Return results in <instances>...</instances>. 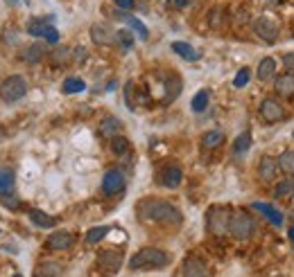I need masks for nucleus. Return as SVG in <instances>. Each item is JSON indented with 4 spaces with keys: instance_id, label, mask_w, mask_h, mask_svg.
<instances>
[{
    "instance_id": "9b49d317",
    "label": "nucleus",
    "mask_w": 294,
    "mask_h": 277,
    "mask_svg": "<svg viewBox=\"0 0 294 277\" xmlns=\"http://www.w3.org/2000/svg\"><path fill=\"white\" fill-rule=\"evenodd\" d=\"M181 178H184V172H181L179 164H170V167H165V169H163V174H161V183L165 185L167 189L179 187Z\"/></svg>"
},
{
    "instance_id": "7ed1b4c3",
    "label": "nucleus",
    "mask_w": 294,
    "mask_h": 277,
    "mask_svg": "<svg viewBox=\"0 0 294 277\" xmlns=\"http://www.w3.org/2000/svg\"><path fill=\"white\" fill-rule=\"evenodd\" d=\"M231 218H233V212H231V207H226V205H213L208 210V214H206V228H208V232H213V235L222 237L224 232H229Z\"/></svg>"
},
{
    "instance_id": "79ce46f5",
    "label": "nucleus",
    "mask_w": 294,
    "mask_h": 277,
    "mask_svg": "<svg viewBox=\"0 0 294 277\" xmlns=\"http://www.w3.org/2000/svg\"><path fill=\"white\" fill-rule=\"evenodd\" d=\"M287 235H290V239L294 241V228H292V230H290V232H287Z\"/></svg>"
},
{
    "instance_id": "1a4fd4ad",
    "label": "nucleus",
    "mask_w": 294,
    "mask_h": 277,
    "mask_svg": "<svg viewBox=\"0 0 294 277\" xmlns=\"http://www.w3.org/2000/svg\"><path fill=\"white\" fill-rule=\"evenodd\" d=\"M73 244H75V237L70 235V232H66V230L52 232V235L48 237V241H46V246L50 248V250H68Z\"/></svg>"
},
{
    "instance_id": "20e7f679",
    "label": "nucleus",
    "mask_w": 294,
    "mask_h": 277,
    "mask_svg": "<svg viewBox=\"0 0 294 277\" xmlns=\"http://www.w3.org/2000/svg\"><path fill=\"white\" fill-rule=\"evenodd\" d=\"M25 92H27V81H25V77H21V75L7 77V79L0 84V97H3V101H7V104L18 101L21 97H25Z\"/></svg>"
},
{
    "instance_id": "6e6552de",
    "label": "nucleus",
    "mask_w": 294,
    "mask_h": 277,
    "mask_svg": "<svg viewBox=\"0 0 294 277\" xmlns=\"http://www.w3.org/2000/svg\"><path fill=\"white\" fill-rule=\"evenodd\" d=\"M124 189V176L118 172V169H111V172L104 174V181H102V192L107 196H115Z\"/></svg>"
},
{
    "instance_id": "cd10ccee",
    "label": "nucleus",
    "mask_w": 294,
    "mask_h": 277,
    "mask_svg": "<svg viewBox=\"0 0 294 277\" xmlns=\"http://www.w3.org/2000/svg\"><path fill=\"white\" fill-rule=\"evenodd\" d=\"M91 36H93V41H95V43H111L113 34H111L104 25H95L93 30H91Z\"/></svg>"
},
{
    "instance_id": "37998d69",
    "label": "nucleus",
    "mask_w": 294,
    "mask_h": 277,
    "mask_svg": "<svg viewBox=\"0 0 294 277\" xmlns=\"http://www.w3.org/2000/svg\"><path fill=\"white\" fill-rule=\"evenodd\" d=\"M34 277H50V275H41V273H36Z\"/></svg>"
},
{
    "instance_id": "a19ab883",
    "label": "nucleus",
    "mask_w": 294,
    "mask_h": 277,
    "mask_svg": "<svg viewBox=\"0 0 294 277\" xmlns=\"http://www.w3.org/2000/svg\"><path fill=\"white\" fill-rule=\"evenodd\" d=\"M7 5H25V3H30V0H5Z\"/></svg>"
},
{
    "instance_id": "ddd939ff",
    "label": "nucleus",
    "mask_w": 294,
    "mask_h": 277,
    "mask_svg": "<svg viewBox=\"0 0 294 277\" xmlns=\"http://www.w3.org/2000/svg\"><path fill=\"white\" fill-rule=\"evenodd\" d=\"M14 187H16L14 169H0V198L14 196Z\"/></svg>"
},
{
    "instance_id": "39448f33",
    "label": "nucleus",
    "mask_w": 294,
    "mask_h": 277,
    "mask_svg": "<svg viewBox=\"0 0 294 277\" xmlns=\"http://www.w3.org/2000/svg\"><path fill=\"white\" fill-rule=\"evenodd\" d=\"M254 218L247 214V212H235L233 218H231V235L235 237V239H240V241H247L249 237L254 235Z\"/></svg>"
},
{
    "instance_id": "6ab92c4d",
    "label": "nucleus",
    "mask_w": 294,
    "mask_h": 277,
    "mask_svg": "<svg viewBox=\"0 0 294 277\" xmlns=\"http://www.w3.org/2000/svg\"><path fill=\"white\" fill-rule=\"evenodd\" d=\"M274 72H276V59L274 57H265L258 66V79H272Z\"/></svg>"
},
{
    "instance_id": "c9c22d12",
    "label": "nucleus",
    "mask_w": 294,
    "mask_h": 277,
    "mask_svg": "<svg viewBox=\"0 0 294 277\" xmlns=\"http://www.w3.org/2000/svg\"><path fill=\"white\" fill-rule=\"evenodd\" d=\"M283 66H285V70L294 75V52H287L285 57H283Z\"/></svg>"
},
{
    "instance_id": "9d476101",
    "label": "nucleus",
    "mask_w": 294,
    "mask_h": 277,
    "mask_svg": "<svg viewBox=\"0 0 294 277\" xmlns=\"http://www.w3.org/2000/svg\"><path fill=\"white\" fill-rule=\"evenodd\" d=\"M283 108L281 104H278L276 99H265L263 104H260V118L265 120V122H278V120H283Z\"/></svg>"
},
{
    "instance_id": "72a5a7b5",
    "label": "nucleus",
    "mask_w": 294,
    "mask_h": 277,
    "mask_svg": "<svg viewBox=\"0 0 294 277\" xmlns=\"http://www.w3.org/2000/svg\"><path fill=\"white\" fill-rule=\"evenodd\" d=\"M115 38L120 41V45L124 47V50H129V47L134 45V36L129 32H124V30H120V32H115Z\"/></svg>"
},
{
    "instance_id": "f704fd0d",
    "label": "nucleus",
    "mask_w": 294,
    "mask_h": 277,
    "mask_svg": "<svg viewBox=\"0 0 294 277\" xmlns=\"http://www.w3.org/2000/svg\"><path fill=\"white\" fill-rule=\"evenodd\" d=\"M127 23H129V25H132V30H134V32H136V34H138V36H141V38H143V41H145V38L149 36V34H147V30H145V25H143V23H141V21H138V18H129V21H127Z\"/></svg>"
},
{
    "instance_id": "e433bc0d",
    "label": "nucleus",
    "mask_w": 294,
    "mask_h": 277,
    "mask_svg": "<svg viewBox=\"0 0 294 277\" xmlns=\"http://www.w3.org/2000/svg\"><path fill=\"white\" fill-rule=\"evenodd\" d=\"M52 59H55V63H64L66 59H68V50H66V47H61V50H57L55 54H52Z\"/></svg>"
},
{
    "instance_id": "412c9836",
    "label": "nucleus",
    "mask_w": 294,
    "mask_h": 277,
    "mask_svg": "<svg viewBox=\"0 0 294 277\" xmlns=\"http://www.w3.org/2000/svg\"><path fill=\"white\" fill-rule=\"evenodd\" d=\"M43 54H46V50H43V45L41 43H32L30 47H27L25 52H23V61L25 63H38V61H43Z\"/></svg>"
},
{
    "instance_id": "c03bdc74",
    "label": "nucleus",
    "mask_w": 294,
    "mask_h": 277,
    "mask_svg": "<svg viewBox=\"0 0 294 277\" xmlns=\"http://www.w3.org/2000/svg\"><path fill=\"white\" fill-rule=\"evenodd\" d=\"M14 277H23V275H14Z\"/></svg>"
},
{
    "instance_id": "dca6fc26",
    "label": "nucleus",
    "mask_w": 294,
    "mask_h": 277,
    "mask_svg": "<svg viewBox=\"0 0 294 277\" xmlns=\"http://www.w3.org/2000/svg\"><path fill=\"white\" fill-rule=\"evenodd\" d=\"M274 90L278 92L281 97H292L294 95V75H281L276 79V84H274Z\"/></svg>"
},
{
    "instance_id": "7c9ffc66",
    "label": "nucleus",
    "mask_w": 294,
    "mask_h": 277,
    "mask_svg": "<svg viewBox=\"0 0 294 277\" xmlns=\"http://www.w3.org/2000/svg\"><path fill=\"white\" fill-rule=\"evenodd\" d=\"M52 25H48L46 21H32L30 25H27V32L32 34V36H46V32L50 30Z\"/></svg>"
},
{
    "instance_id": "393cba45",
    "label": "nucleus",
    "mask_w": 294,
    "mask_h": 277,
    "mask_svg": "<svg viewBox=\"0 0 294 277\" xmlns=\"http://www.w3.org/2000/svg\"><path fill=\"white\" fill-rule=\"evenodd\" d=\"M111 151H113L115 155H127L129 151H132V144H129V140H127V138L118 135V138L111 140Z\"/></svg>"
},
{
    "instance_id": "0eeeda50",
    "label": "nucleus",
    "mask_w": 294,
    "mask_h": 277,
    "mask_svg": "<svg viewBox=\"0 0 294 277\" xmlns=\"http://www.w3.org/2000/svg\"><path fill=\"white\" fill-rule=\"evenodd\" d=\"M254 30H256V34L263 41H267V43H274L276 41V36H278V25L272 21L269 16H260L256 23H254Z\"/></svg>"
},
{
    "instance_id": "aec40b11",
    "label": "nucleus",
    "mask_w": 294,
    "mask_h": 277,
    "mask_svg": "<svg viewBox=\"0 0 294 277\" xmlns=\"http://www.w3.org/2000/svg\"><path fill=\"white\" fill-rule=\"evenodd\" d=\"M30 221L34 223L36 228H52L57 223V218L46 214V212H41V210H30Z\"/></svg>"
},
{
    "instance_id": "2eb2a0df",
    "label": "nucleus",
    "mask_w": 294,
    "mask_h": 277,
    "mask_svg": "<svg viewBox=\"0 0 294 277\" xmlns=\"http://www.w3.org/2000/svg\"><path fill=\"white\" fill-rule=\"evenodd\" d=\"M120 131H122V122H120L118 118H113V115L104 118L102 124H100V133H102L104 138H118Z\"/></svg>"
},
{
    "instance_id": "c85d7f7f",
    "label": "nucleus",
    "mask_w": 294,
    "mask_h": 277,
    "mask_svg": "<svg viewBox=\"0 0 294 277\" xmlns=\"http://www.w3.org/2000/svg\"><path fill=\"white\" fill-rule=\"evenodd\" d=\"M179 92H181V81H179V77H172V79L165 84V101L177 99V95H179Z\"/></svg>"
},
{
    "instance_id": "4c0bfd02",
    "label": "nucleus",
    "mask_w": 294,
    "mask_h": 277,
    "mask_svg": "<svg viewBox=\"0 0 294 277\" xmlns=\"http://www.w3.org/2000/svg\"><path fill=\"white\" fill-rule=\"evenodd\" d=\"M43 38H46L48 43H59V32H57L55 27H50V30L46 32V36H43Z\"/></svg>"
},
{
    "instance_id": "473e14b6",
    "label": "nucleus",
    "mask_w": 294,
    "mask_h": 277,
    "mask_svg": "<svg viewBox=\"0 0 294 277\" xmlns=\"http://www.w3.org/2000/svg\"><path fill=\"white\" fill-rule=\"evenodd\" d=\"M292 189H294V181H292V178H287V181H283V183L276 185L274 194H276V196H287V194H290Z\"/></svg>"
},
{
    "instance_id": "bb28decb",
    "label": "nucleus",
    "mask_w": 294,
    "mask_h": 277,
    "mask_svg": "<svg viewBox=\"0 0 294 277\" xmlns=\"http://www.w3.org/2000/svg\"><path fill=\"white\" fill-rule=\"evenodd\" d=\"M107 235H109V228L107 226H102V228H91V230L86 232V244L95 246L98 241H102Z\"/></svg>"
},
{
    "instance_id": "a878e982",
    "label": "nucleus",
    "mask_w": 294,
    "mask_h": 277,
    "mask_svg": "<svg viewBox=\"0 0 294 277\" xmlns=\"http://www.w3.org/2000/svg\"><path fill=\"white\" fill-rule=\"evenodd\" d=\"M208 90H199L195 97H192L190 101V108L195 110V113H201V110H206V106H208Z\"/></svg>"
},
{
    "instance_id": "2f4dec72",
    "label": "nucleus",
    "mask_w": 294,
    "mask_h": 277,
    "mask_svg": "<svg viewBox=\"0 0 294 277\" xmlns=\"http://www.w3.org/2000/svg\"><path fill=\"white\" fill-rule=\"evenodd\" d=\"M249 79H251V72H249V68H240L238 75H235V79H233V86H235V88H242V86L249 84Z\"/></svg>"
},
{
    "instance_id": "423d86ee",
    "label": "nucleus",
    "mask_w": 294,
    "mask_h": 277,
    "mask_svg": "<svg viewBox=\"0 0 294 277\" xmlns=\"http://www.w3.org/2000/svg\"><path fill=\"white\" fill-rule=\"evenodd\" d=\"M98 266L109 275L118 273L120 266H122V252L120 250H100L98 252Z\"/></svg>"
},
{
    "instance_id": "f257e3e1",
    "label": "nucleus",
    "mask_w": 294,
    "mask_h": 277,
    "mask_svg": "<svg viewBox=\"0 0 294 277\" xmlns=\"http://www.w3.org/2000/svg\"><path fill=\"white\" fill-rule=\"evenodd\" d=\"M138 216L143 221H158V223H181V212L172 203L161 201V198H147L138 205Z\"/></svg>"
},
{
    "instance_id": "4468645a",
    "label": "nucleus",
    "mask_w": 294,
    "mask_h": 277,
    "mask_svg": "<svg viewBox=\"0 0 294 277\" xmlns=\"http://www.w3.org/2000/svg\"><path fill=\"white\" fill-rule=\"evenodd\" d=\"M184 277H208V268L197 257H188L184 261Z\"/></svg>"
},
{
    "instance_id": "c756f323",
    "label": "nucleus",
    "mask_w": 294,
    "mask_h": 277,
    "mask_svg": "<svg viewBox=\"0 0 294 277\" xmlns=\"http://www.w3.org/2000/svg\"><path fill=\"white\" fill-rule=\"evenodd\" d=\"M84 88H86L84 81L77 79V77H70V79H66V81H64V88H61V90H64L66 95H73V92H81Z\"/></svg>"
},
{
    "instance_id": "4be33fe9",
    "label": "nucleus",
    "mask_w": 294,
    "mask_h": 277,
    "mask_svg": "<svg viewBox=\"0 0 294 277\" xmlns=\"http://www.w3.org/2000/svg\"><path fill=\"white\" fill-rule=\"evenodd\" d=\"M224 142V133L222 131H208V133L201 138V147L204 149H215Z\"/></svg>"
},
{
    "instance_id": "b1692460",
    "label": "nucleus",
    "mask_w": 294,
    "mask_h": 277,
    "mask_svg": "<svg viewBox=\"0 0 294 277\" xmlns=\"http://www.w3.org/2000/svg\"><path fill=\"white\" fill-rule=\"evenodd\" d=\"M249 147H251V133H249V131H244V133H240L238 138H235V142H233V153H235V155H242Z\"/></svg>"
},
{
    "instance_id": "58836bf2",
    "label": "nucleus",
    "mask_w": 294,
    "mask_h": 277,
    "mask_svg": "<svg viewBox=\"0 0 294 277\" xmlns=\"http://www.w3.org/2000/svg\"><path fill=\"white\" fill-rule=\"evenodd\" d=\"M190 5V0H167V7L172 9H186Z\"/></svg>"
},
{
    "instance_id": "f3484780",
    "label": "nucleus",
    "mask_w": 294,
    "mask_h": 277,
    "mask_svg": "<svg viewBox=\"0 0 294 277\" xmlns=\"http://www.w3.org/2000/svg\"><path fill=\"white\" fill-rule=\"evenodd\" d=\"M254 207L263 214L265 218H269V221L274 223V226H283V214L276 210V207H272V205H267V203H260V201H256L254 203Z\"/></svg>"
},
{
    "instance_id": "f8f14e48",
    "label": "nucleus",
    "mask_w": 294,
    "mask_h": 277,
    "mask_svg": "<svg viewBox=\"0 0 294 277\" xmlns=\"http://www.w3.org/2000/svg\"><path fill=\"white\" fill-rule=\"evenodd\" d=\"M276 174H278V160L269 158V155H263L258 162V176L263 181H274Z\"/></svg>"
},
{
    "instance_id": "f03ea898",
    "label": "nucleus",
    "mask_w": 294,
    "mask_h": 277,
    "mask_svg": "<svg viewBox=\"0 0 294 277\" xmlns=\"http://www.w3.org/2000/svg\"><path fill=\"white\" fill-rule=\"evenodd\" d=\"M170 264L167 255L158 248H143L129 259V268L132 270H149V268H165Z\"/></svg>"
},
{
    "instance_id": "a211bd4d",
    "label": "nucleus",
    "mask_w": 294,
    "mask_h": 277,
    "mask_svg": "<svg viewBox=\"0 0 294 277\" xmlns=\"http://www.w3.org/2000/svg\"><path fill=\"white\" fill-rule=\"evenodd\" d=\"M172 52H177L179 57H184L186 61H197L199 59V54H197V50L192 45H188L184 41H175L172 43Z\"/></svg>"
},
{
    "instance_id": "ea45409f",
    "label": "nucleus",
    "mask_w": 294,
    "mask_h": 277,
    "mask_svg": "<svg viewBox=\"0 0 294 277\" xmlns=\"http://www.w3.org/2000/svg\"><path fill=\"white\" fill-rule=\"evenodd\" d=\"M115 5H118L122 12H129V9H134V0H115Z\"/></svg>"
},
{
    "instance_id": "5701e85b",
    "label": "nucleus",
    "mask_w": 294,
    "mask_h": 277,
    "mask_svg": "<svg viewBox=\"0 0 294 277\" xmlns=\"http://www.w3.org/2000/svg\"><path fill=\"white\" fill-rule=\"evenodd\" d=\"M278 172H283L285 176H294V151H285L278 158Z\"/></svg>"
}]
</instances>
